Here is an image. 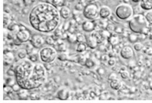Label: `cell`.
<instances>
[{
	"label": "cell",
	"mask_w": 152,
	"mask_h": 103,
	"mask_svg": "<svg viewBox=\"0 0 152 103\" xmlns=\"http://www.w3.org/2000/svg\"><path fill=\"white\" fill-rule=\"evenodd\" d=\"M17 83L23 89L30 90L43 85L47 78L45 67L41 63H35L24 59L15 69Z\"/></svg>",
	"instance_id": "6da1fadb"
},
{
	"label": "cell",
	"mask_w": 152,
	"mask_h": 103,
	"mask_svg": "<svg viewBox=\"0 0 152 103\" xmlns=\"http://www.w3.org/2000/svg\"><path fill=\"white\" fill-rule=\"evenodd\" d=\"M29 23L36 30L41 33H50L58 27L60 14L55 6L41 3L35 6L30 12Z\"/></svg>",
	"instance_id": "7a4b0ae2"
},
{
	"label": "cell",
	"mask_w": 152,
	"mask_h": 103,
	"mask_svg": "<svg viewBox=\"0 0 152 103\" xmlns=\"http://www.w3.org/2000/svg\"><path fill=\"white\" fill-rule=\"evenodd\" d=\"M149 23L144 16L137 14L133 16L129 22V29L135 33H143L148 29Z\"/></svg>",
	"instance_id": "3957f363"
},
{
	"label": "cell",
	"mask_w": 152,
	"mask_h": 103,
	"mask_svg": "<svg viewBox=\"0 0 152 103\" xmlns=\"http://www.w3.org/2000/svg\"><path fill=\"white\" fill-rule=\"evenodd\" d=\"M57 56L56 50L50 46L44 47L39 52V57L41 61L46 63L53 62Z\"/></svg>",
	"instance_id": "277c9868"
},
{
	"label": "cell",
	"mask_w": 152,
	"mask_h": 103,
	"mask_svg": "<svg viewBox=\"0 0 152 103\" xmlns=\"http://www.w3.org/2000/svg\"><path fill=\"white\" fill-rule=\"evenodd\" d=\"M115 13L119 19L126 20L132 16L133 10L130 5L127 3H122L116 8Z\"/></svg>",
	"instance_id": "5b68a950"
},
{
	"label": "cell",
	"mask_w": 152,
	"mask_h": 103,
	"mask_svg": "<svg viewBox=\"0 0 152 103\" xmlns=\"http://www.w3.org/2000/svg\"><path fill=\"white\" fill-rule=\"evenodd\" d=\"M83 14L86 19L93 20L99 15V9L98 7L95 4H88L84 8Z\"/></svg>",
	"instance_id": "8992f818"
},
{
	"label": "cell",
	"mask_w": 152,
	"mask_h": 103,
	"mask_svg": "<svg viewBox=\"0 0 152 103\" xmlns=\"http://www.w3.org/2000/svg\"><path fill=\"white\" fill-rule=\"evenodd\" d=\"M30 42L31 45L37 49L41 48L45 43V40L40 35H33L30 37Z\"/></svg>",
	"instance_id": "52a82bcc"
},
{
	"label": "cell",
	"mask_w": 152,
	"mask_h": 103,
	"mask_svg": "<svg viewBox=\"0 0 152 103\" xmlns=\"http://www.w3.org/2000/svg\"><path fill=\"white\" fill-rule=\"evenodd\" d=\"M16 38L21 43H26L29 41L30 39V34L27 30H19L16 34Z\"/></svg>",
	"instance_id": "ba28073f"
},
{
	"label": "cell",
	"mask_w": 152,
	"mask_h": 103,
	"mask_svg": "<svg viewBox=\"0 0 152 103\" xmlns=\"http://www.w3.org/2000/svg\"><path fill=\"white\" fill-rule=\"evenodd\" d=\"M134 52L133 49L130 46L123 47L120 52V55L123 59L129 60L133 56Z\"/></svg>",
	"instance_id": "9c48e42d"
},
{
	"label": "cell",
	"mask_w": 152,
	"mask_h": 103,
	"mask_svg": "<svg viewBox=\"0 0 152 103\" xmlns=\"http://www.w3.org/2000/svg\"><path fill=\"white\" fill-rule=\"evenodd\" d=\"M86 45H88L90 49H94L97 47L99 43V40L97 37L95 35H91L90 36L86 41Z\"/></svg>",
	"instance_id": "30bf717a"
},
{
	"label": "cell",
	"mask_w": 152,
	"mask_h": 103,
	"mask_svg": "<svg viewBox=\"0 0 152 103\" xmlns=\"http://www.w3.org/2000/svg\"><path fill=\"white\" fill-rule=\"evenodd\" d=\"M111 14V9L107 6H102L99 10V15L102 18L109 17Z\"/></svg>",
	"instance_id": "8fae6325"
},
{
	"label": "cell",
	"mask_w": 152,
	"mask_h": 103,
	"mask_svg": "<svg viewBox=\"0 0 152 103\" xmlns=\"http://www.w3.org/2000/svg\"><path fill=\"white\" fill-rule=\"evenodd\" d=\"M57 97L60 100H67L69 97V92L66 89H60L57 92Z\"/></svg>",
	"instance_id": "7c38bea8"
},
{
	"label": "cell",
	"mask_w": 152,
	"mask_h": 103,
	"mask_svg": "<svg viewBox=\"0 0 152 103\" xmlns=\"http://www.w3.org/2000/svg\"><path fill=\"white\" fill-rule=\"evenodd\" d=\"M82 28L85 32L87 33H91L93 32L95 29V25L94 23L90 21H85L82 23Z\"/></svg>",
	"instance_id": "4fadbf2b"
},
{
	"label": "cell",
	"mask_w": 152,
	"mask_h": 103,
	"mask_svg": "<svg viewBox=\"0 0 152 103\" xmlns=\"http://www.w3.org/2000/svg\"><path fill=\"white\" fill-rule=\"evenodd\" d=\"M140 6L144 10H152V0H141L140 2Z\"/></svg>",
	"instance_id": "5bb4252c"
},
{
	"label": "cell",
	"mask_w": 152,
	"mask_h": 103,
	"mask_svg": "<svg viewBox=\"0 0 152 103\" xmlns=\"http://www.w3.org/2000/svg\"><path fill=\"white\" fill-rule=\"evenodd\" d=\"M110 87L112 89L118 91L122 87V83L120 80L116 78L115 80H111L110 82Z\"/></svg>",
	"instance_id": "9a60e30c"
},
{
	"label": "cell",
	"mask_w": 152,
	"mask_h": 103,
	"mask_svg": "<svg viewBox=\"0 0 152 103\" xmlns=\"http://www.w3.org/2000/svg\"><path fill=\"white\" fill-rule=\"evenodd\" d=\"M60 16L64 19H68V18L70 17V10L65 7H62L60 10Z\"/></svg>",
	"instance_id": "2e32d148"
},
{
	"label": "cell",
	"mask_w": 152,
	"mask_h": 103,
	"mask_svg": "<svg viewBox=\"0 0 152 103\" xmlns=\"http://www.w3.org/2000/svg\"><path fill=\"white\" fill-rule=\"evenodd\" d=\"M14 55L11 52H8L4 54V62L7 63H12L14 60Z\"/></svg>",
	"instance_id": "e0dca14e"
},
{
	"label": "cell",
	"mask_w": 152,
	"mask_h": 103,
	"mask_svg": "<svg viewBox=\"0 0 152 103\" xmlns=\"http://www.w3.org/2000/svg\"><path fill=\"white\" fill-rule=\"evenodd\" d=\"M86 49V45L84 43H79L76 47V52H82L85 51Z\"/></svg>",
	"instance_id": "ac0fdd59"
},
{
	"label": "cell",
	"mask_w": 152,
	"mask_h": 103,
	"mask_svg": "<svg viewBox=\"0 0 152 103\" xmlns=\"http://www.w3.org/2000/svg\"><path fill=\"white\" fill-rule=\"evenodd\" d=\"M27 54H28L27 52L24 49L20 50L19 52H18V56L21 59L26 58V57H27Z\"/></svg>",
	"instance_id": "d6986e66"
},
{
	"label": "cell",
	"mask_w": 152,
	"mask_h": 103,
	"mask_svg": "<svg viewBox=\"0 0 152 103\" xmlns=\"http://www.w3.org/2000/svg\"><path fill=\"white\" fill-rule=\"evenodd\" d=\"M85 65L89 69H91V68H93L94 67L95 65V62L93 60L90 59V58H88L87 59L86 61H85Z\"/></svg>",
	"instance_id": "ffe728a7"
},
{
	"label": "cell",
	"mask_w": 152,
	"mask_h": 103,
	"mask_svg": "<svg viewBox=\"0 0 152 103\" xmlns=\"http://www.w3.org/2000/svg\"><path fill=\"white\" fill-rule=\"evenodd\" d=\"M144 17L146 18L147 22L149 24H152V10L150 11H148Z\"/></svg>",
	"instance_id": "44dd1931"
},
{
	"label": "cell",
	"mask_w": 152,
	"mask_h": 103,
	"mask_svg": "<svg viewBox=\"0 0 152 103\" xmlns=\"http://www.w3.org/2000/svg\"><path fill=\"white\" fill-rule=\"evenodd\" d=\"M10 16L6 13H4V23H3V26L4 27H6L7 26H8L9 25V24L10 23Z\"/></svg>",
	"instance_id": "7402d4cb"
},
{
	"label": "cell",
	"mask_w": 152,
	"mask_h": 103,
	"mask_svg": "<svg viewBox=\"0 0 152 103\" xmlns=\"http://www.w3.org/2000/svg\"><path fill=\"white\" fill-rule=\"evenodd\" d=\"M68 41L70 43H75L77 41V36L76 35L73 34L69 35L68 36Z\"/></svg>",
	"instance_id": "603a6c76"
},
{
	"label": "cell",
	"mask_w": 152,
	"mask_h": 103,
	"mask_svg": "<svg viewBox=\"0 0 152 103\" xmlns=\"http://www.w3.org/2000/svg\"><path fill=\"white\" fill-rule=\"evenodd\" d=\"M133 47L135 49V50L137 52H140L141 51L143 48V45L142 43H135Z\"/></svg>",
	"instance_id": "cb8c5ba5"
},
{
	"label": "cell",
	"mask_w": 152,
	"mask_h": 103,
	"mask_svg": "<svg viewBox=\"0 0 152 103\" xmlns=\"http://www.w3.org/2000/svg\"><path fill=\"white\" fill-rule=\"evenodd\" d=\"M76 36H77V41L79 43H85L86 41L85 36L83 35L79 34L77 35Z\"/></svg>",
	"instance_id": "d4e9b609"
},
{
	"label": "cell",
	"mask_w": 152,
	"mask_h": 103,
	"mask_svg": "<svg viewBox=\"0 0 152 103\" xmlns=\"http://www.w3.org/2000/svg\"><path fill=\"white\" fill-rule=\"evenodd\" d=\"M53 3L55 6H62L64 4L63 0H53Z\"/></svg>",
	"instance_id": "484cf974"
},
{
	"label": "cell",
	"mask_w": 152,
	"mask_h": 103,
	"mask_svg": "<svg viewBox=\"0 0 152 103\" xmlns=\"http://www.w3.org/2000/svg\"><path fill=\"white\" fill-rule=\"evenodd\" d=\"M129 73L126 70L123 71L122 72H121V76L123 79H127L129 77Z\"/></svg>",
	"instance_id": "4316f807"
},
{
	"label": "cell",
	"mask_w": 152,
	"mask_h": 103,
	"mask_svg": "<svg viewBox=\"0 0 152 103\" xmlns=\"http://www.w3.org/2000/svg\"><path fill=\"white\" fill-rule=\"evenodd\" d=\"M110 41L112 45H116L118 42V40L116 37L111 36V38L110 39Z\"/></svg>",
	"instance_id": "83f0119b"
},
{
	"label": "cell",
	"mask_w": 152,
	"mask_h": 103,
	"mask_svg": "<svg viewBox=\"0 0 152 103\" xmlns=\"http://www.w3.org/2000/svg\"><path fill=\"white\" fill-rule=\"evenodd\" d=\"M29 60L33 62H35L38 60V58L35 55L32 54L29 56Z\"/></svg>",
	"instance_id": "f1b7e54d"
},
{
	"label": "cell",
	"mask_w": 152,
	"mask_h": 103,
	"mask_svg": "<svg viewBox=\"0 0 152 103\" xmlns=\"http://www.w3.org/2000/svg\"><path fill=\"white\" fill-rule=\"evenodd\" d=\"M46 42L48 45H53L54 43V40L50 36H49L47 38V39L46 40Z\"/></svg>",
	"instance_id": "f546056e"
},
{
	"label": "cell",
	"mask_w": 152,
	"mask_h": 103,
	"mask_svg": "<svg viewBox=\"0 0 152 103\" xmlns=\"http://www.w3.org/2000/svg\"><path fill=\"white\" fill-rule=\"evenodd\" d=\"M108 65H109L110 66H114V65H115V63H116V60H115V59L114 58H110V59L108 60Z\"/></svg>",
	"instance_id": "4dcf8cb0"
},
{
	"label": "cell",
	"mask_w": 152,
	"mask_h": 103,
	"mask_svg": "<svg viewBox=\"0 0 152 103\" xmlns=\"http://www.w3.org/2000/svg\"><path fill=\"white\" fill-rule=\"evenodd\" d=\"M20 88H21L20 87V86H19L18 84H14L13 87H12V89L15 92H17L20 91Z\"/></svg>",
	"instance_id": "1f68e13d"
},
{
	"label": "cell",
	"mask_w": 152,
	"mask_h": 103,
	"mask_svg": "<svg viewBox=\"0 0 152 103\" xmlns=\"http://www.w3.org/2000/svg\"><path fill=\"white\" fill-rule=\"evenodd\" d=\"M66 57H67L66 55L64 53H63V54H61L59 56L58 58L60 59V60H61V61H64V60H66Z\"/></svg>",
	"instance_id": "d6a6232c"
},
{
	"label": "cell",
	"mask_w": 152,
	"mask_h": 103,
	"mask_svg": "<svg viewBox=\"0 0 152 103\" xmlns=\"http://www.w3.org/2000/svg\"><path fill=\"white\" fill-rule=\"evenodd\" d=\"M132 1L135 3H138V2H140L141 1V0H132Z\"/></svg>",
	"instance_id": "836d02e7"
},
{
	"label": "cell",
	"mask_w": 152,
	"mask_h": 103,
	"mask_svg": "<svg viewBox=\"0 0 152 103\" xmlns=\"http://www.w3.org/2000/svg\"><path fill=\"white\" fill-rule=\"evenodd\" d=\"M66 1H69V2H70V1H74V0H66Z\"/></svg>",
	"instance_id": "e575fe53"
}]
</instances>
